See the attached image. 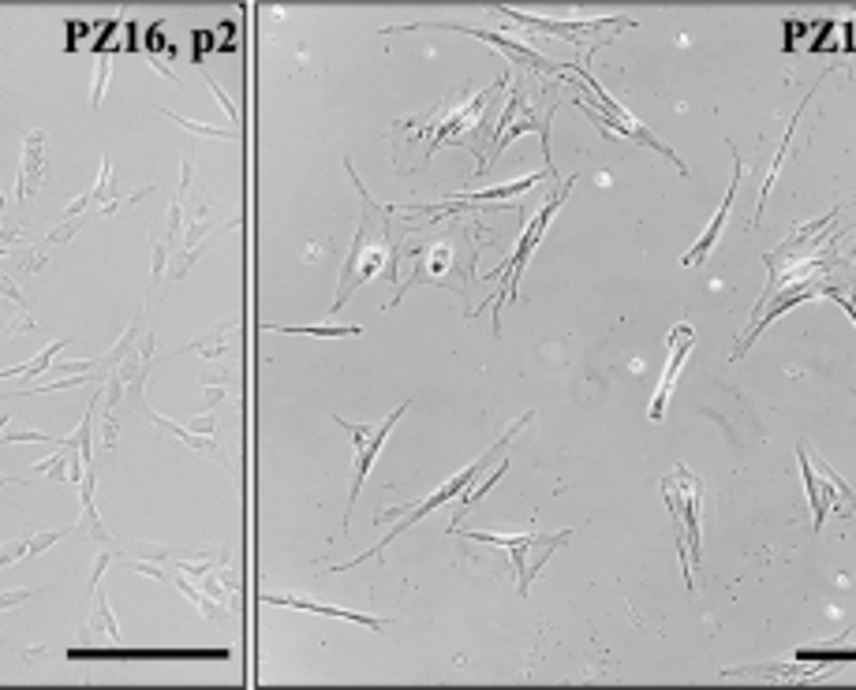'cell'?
Returning <instances> with one entry per match:
<instances>
[{"instance_id": "cell-36", "label": "cell", "mask_w": 856, "mask_h": 690, "mask_svg": "<svg viewBox=\"0 0 856 690\" xmlns=\"http://www.w3.org/2000/svg\"><path fill=\"white\" fill-rule=\"evenodd\" d=\"M191 434H202V437H213V429H218V418L213 415H199L195 422H191Z\"/></svg>"}, {"instance_id": "cell-21", "label": "cell", "mask_w": 856, "mask_h": 690, "mask_svg": "<svg viewBox=\"0 0 856 690\" xmlns=\"http://www.w3.org/2000/svg\"><path fill=\"white\" fill-rule=\"evenodd\" d=\"M90 593H94V616H90V631L101 635L105 642L120 646V627L113 620V612H109V601H105V593H101V582Z\"/></svg>"}, {"instance_id": "cell-42", "label": "cell", "mask_w": 856, "mask_h": 690, "mask_svg": "<svg viewBox=\"0 0 856 690\" xmlns=\"http://www.w3.org/2000/svg\"><path fill=\"white\" fill-rule=\"evenodd\" d=\"M0 221H4V213H0Z\"/></svg>"}, {"instance_id": "cell-39", "label": "cell", "mask_w": 856, "mask_h": 690, "mask_svg": "<svg viewBox=\"0 0 856 690\" xmlns=\"http://www.w3.org/2000/svg\"><path fill=\"white\" fill-rule=\"evenodd\" d=\"M42 653H46V650H23V661H27V664H30V661H42Z\"/></svg>"}, {"instance_id": "cell-7", "label": "cell", "mask_w": 856, "mask_h": 690, "mask_svg": "<svg viewBox=\"0 0 856 690\" xmlns=\"http://www.w3.org/2000/svg\"><path fill=\"white\" fill-rule=\"evenodd\" d=\"M404 410H407V404H401L393 410L390 418H382L379 426H363V422H349V418H338V426H344L352 434V440H355V463H352V493H349V515H352V508H355V500H360V489H363V481H366V474H371V467H374V459H379V451H382V445L390 440V434H393V426L396 422L404 418Z\"/></svg>"}, {"instance_id": "cell-13", "label": "cell", "mask_w": 856, "mask_h": 690, "mask_svg": "<svg viewBox=\"0 0 856 690\" xmlns=\"http://www.w3.org/2000/svg\"><path fill=\"white\" fill-rule=\"evenodd\" d=\"M741 172H744V164H741V158H737V150H733V180H729V187H726V199H722V205L715 210V217H711L707 232H703L699 240L692 243V251L685 254V265H688V270H696V265H703V262H707V254L715 251L718 235H722V229H726V221H729V205H733V199H737Z\"/></svg>"}, {"instance_id": "cell-1", "label": "cell", "mask_w": 856, "mask_h": 690, "mask_svg": "<svg viewBox=\"0 0 856 690\" xmlns=\"http://www.w3.org/2000/svg\"><path fill=\"white\" fill-rule=\"evenodd\" d=\"M349 176L360 191V199L366 205V213L360 217V229H355V240H352V251L344 257V270H341V284H338V298H333V311H341L349 303V295L355 287H363L366 281H374L379 273L385 276H396V246H393V210L396 205H379L366 194V187L355 176V164L344 161Z\"/></svg>"}, {"instance_id": "cell-20", "label": "cell", "mask_w": 856, "mask_h": 690, "mask_svg": "<svg viewBox=\"0 0 856 690\" xmlns=\"http://www.w3.org/2000/svg\"><path fill=\"white\" fill-rule=\"evenodd\" d=\"M229 344H232V333H229V325H213V328H207L199 339H191L183 352H199L202 358H225L229 355Z\"/></svg>"}, {"instance_id": "cell-41", "label": "cell", "mask_w": 856, "mask_h": 690, "mask_svg": "<svg viewBox=\"0 0 856 690\" xmlns=\"http://www.w3.org/2000/svg\"><path fill=\"white\" fill-rule=\"evenodd\" d=\"M0 53H4V45H0Z\"/></svg>"}, {"instance_id": "cell-27", "label": "cell", "mask_w": 856, "mask_h": 690, "mask_svg": "<svg viewBox=\"0 0 856 690\" xmlns=\"http://www.w3.org/2000/svg\"><path fill=\"white\" fill-rule=\"evenodd\" d=\"M68 463H71V451L64 445H57L53 456L34 463V474H53V481H68Z\"/></svg>"}, {"instance_id": "cell-3", "label": "cell", "mask_w": 856, "mask_h": 690, "mask_svg": "<svg viewBox=\"0 0 856 690\" xmlns=\"http://www.w3.org/2000/svg\"><path fill=\"white\" fill-rule=\"evenodd\" d=\"M568 75H576V82H573V90H580L576 94V109H584L587 112V120L595 123L603 135H610V139H628V142H640V146H647V150H655V153H662L666 161H674L677 164V172L681 176H688V169L681 164V158L669 146H662V142L651 135V131L640 123L632 112L625 109V105H617L614 98L606 94L603 87L595 82V75L584 68V64H568L565 68Z\"/></svg>"}, {"instance_id": "cell-19", "label": "cell", "mask_w": 856, "mask_h": 690, "mask_svg": "<svg viewBox=\"0 0 856 690\" xmlns=\"http://www.w3.org/2000/svg\"><path fill=\"white\" fill-rule=\"evenodd\" d=\"M797 459H800V474H804V489H808V504H812V527L819 534L827 527V508H823V481H819V470L808 456V448L797 445Z\"/></svg>"}, {"instance_id": "cell-40", "label": "cell", "mask_w": 856, "mask_h": 690, "mask_svg": "<svg viewBox=\"0 0 856 690\" xmlns=\"http://www.w3.org/2000/svg\"><path fill=\"white\" fill-rule=\"evenodd\" d=\"M19 481H27V478H4V474H0V489H8V486H19Z\"/></svg>"}, {"instance_id": "cell-9", "label": "cell", "mask_w": 856, "mask_h": 690, "mask_svg": "<svg viewBox=\"0 0 856 690\" xmlns=\"http://www.w3.org/2000/svg\"><path fill=\"white\" fill-rule=\"evenodd\" d=\"M456 243L453 240H437V243H431L426 251H420L415 254V273L407 276V281L396 287V298H390V306H396L404 298V292L407 287H415V284H437V287H453V292H467V287L456 281ZM464 262H475V257H464Z\"/></svg>"}, {"instance_id": "cell-30", "label": "cell", "mask_w": 856, "mask_h": 690, "mask_svg": "<svg viewBox=\"0 0 856 690\" xmlns=\"http://www.w3.org/2000/svg\"><path fill=\"white\" fill-rule=\"evenodd\" d=\"M30 552V538H12L0 545V568H12L16 560H23V556Z\"/></svg>"}, {"instance_id": "cell-10", "label": "cell", "mask_w": 856, "mask_h": 690, "mask_svg": "<svg viewBox=\"0 0 856 690\" xmlns=\"http://www.w3.org/2000/svg\"><path fill=\"white\" fill-rule=\"evenodd\" d=\"M464 538L483 541V545H497V549H508V556H513V571H516V590L527 597V590H532V582H535V571H532V564H527V549H535V545H543V541H568V538H573V530H562V534H516V538H505V534L467 530Z\"/></svg>"}, {"instance_id": "cell-2", "label": "cell", "mask_w": 856, "mask_h": 690, "mask_svg": "<svg viewBox=\"0 0 856 690\" xmlns=\"http://www.w3.org/2000/svg\"><path fill=\"white\" fill-rule=\"evenodd\" d=\"M532 418H535V410H527V415H520V418L513 422V426L505 429L502 440H497V445H494L491 451H483V456H479L475 463H467V467H464L461 474H453V478H445L442 486H437V489L431 493V497H423L420 504H401V508H390V511H379V515H374V522H385V519H393V515H401V522H396V527H393L390 534H385V538H382L379 545H374V549H366V552L355 556V560L341 564V568H330V571H349V568H360V564H363V560H371V556H382V552H385V545L401 538V534H404L407 527H415V522L426 519V515H431V511H437V508H442V504H450V500H456V497H464V493L472 489V481L479 478V474H483L486 467H491V459H497V451H502V448L508 445V440H513V437H516L520 429H524Z\"/></svg>"}, {"instance_id": "cell-37", "label": "cell", "mask_w": 856, "mask_h": 690, "mask_svg": "<svg viewBox=\"0 0 856 690\" xmlns=\"http://www.w3.org/2000/svg\"><path fill=\"white\" fill-rule=\"evenodd\" d=\"M87 205H94V202H90V191H87V194H79V199L68 205V217H79V213H83Z\"/></svg>"}, {"instance_id": "cell-6", "label": "cell", "mask_w": 856, "mask_h": 690, "mask_svg": "<svg viewBox=\"0 0 856 690\" xmlns=\"http://www.w3.org/2000/svg\"><path fill=\"white\" fill-rule=\"evenodd\" d=\"M662 497L669 504V515L674 522L685 534V549H688V568L696 571L703 564V527H699V515H703V486L692 478L688 467H674L662 478Z\"/></svg>"}, {"instance_id": "cell-16", "label": "cell", "mask_w": 856, "mask_h": 690, "mask_svg": "<svg viewBox=\"0 0 856 690\" xmlns=\"http://www.w3.org/2000/svg\"><path fill=\"white\" fill-rule=\"evenodd\" d=\"M550 172H535V176L513 180V183H497V187H483V191H456L445 202H461V205H486V202H513L524 191H532L538 180H546Z\"/></svg>"}, {"instance_id": "cell-23", "label": "cell", "mask_w": 856, "mask_h": 690, "mask_svg": "<svg viewBox=\"0 0 856 690\" xmlns=\"http://www.w3.org/2000/svg\"><path fill=\"white\" fill-rule=\"evenodd\" d=\"M270 333H289V336H360V325H266Z\"/></svg>"}, {"instance_id": "cell-18", "label": "cell", "mask_w": 856, "mask_h": 690, "mask_svg": "<svg viewBox=\"0 0 856 690\" xmlns=\"http://www.w3.org/2000/svg\"><path fill=\"white\" fill-rule=\"evenodd\" d=\"M139 407H142V410H147V418H150V422H154V426L161 429V434H169V437H177V440H183V445H188V448H195V451H210V456H218L221 463H225V456H221V448H218V440H213V437L191 434V429H188V426H177V422H169L165 415H161V410H154V407H150V404H147V399H139Z\"/></svg>"}, {"instance_id": "cell-35", "label": "cell", "mask_w": 856, "mask_h": 690, "mask_svg": "<svg viewBox=\"0 0 856 690\" xmlns=\"http://www.w3.org/2000/svg\"><path fill=\"white\" fill-rule=\"evenodd\" d=\"M202 79H207V82H210V90H213V94H218V101H221V105H225V112H229V120H232V123H240V112H236V105H232V101H229V94H225V90H221V87H218V82H213V79H210V71H202Z\"/></svg>"}, {"instance_id": "cell-12", "label": "cell", "mask_w": 856, "mask_h": 690, "mask_svg": "<svg viewBox=\"0 0 856 690\" xmlns=\"http://www.w3.org/2000/svg\"><path fill=\"white\" fill-rule=\"evenodd\" d=\"M49 164V135L42 128L27 131L23 135V161H19V180H16V202H27L30 194L42 191Z\"/></svg>"}, {"instance_id": "cell-15", "label": "cell", "mask_w": 856, "mask_h": 690, "mask_svg": "<svg viewBox=\"0 0 856 690\" xmlns=\"http://www.w3.org/2000/svg\"><path fill=\"white\" fill-rule=\"evenodd\" d=\"M830 661H800L793 657V664H759V668H726V679H812V676H827Z\"/></svg>"}, {"instance_id": "cell-25", "label": "cell", "mask_w": 856, "mask_h": 690, "mask_svg": "<svg viewBox=\"0 0 856 690\" xmlns=\"http://www.w3.org/2000/svg\"><path fill=\"white\" fill-rule=\"evenodd\" d=\"M161 116H169L172 123H177V128L191 131V135H199V139H236V131L213 128V123H199V120H183V116H177V112H169V109H161Z\"/></svg>"}, {"instance_id": "cell-5", "label": "cell", "mask_w": 856, "mask_h": 690, "mask_svg": "<svg viewBox=\"0 0 856 690\" xmlns=\"http://www.w3.org/2000/svg\"><path fill=\"white\" fill-rule=\"evenodd\" d=\"M505 19L513 23L535 30V34H550V38H562V41H573L576 49H587V57L595 53L598 45H606L610 38L621 34L625 27H636L632 19L625 16H598V19H546V16H532V12H520V8H497Z\"/></svg>"}, {"instance_id": "cell-31", "label": "cell", "mask_w": 856, "mask_h": 690, "mask_svg": "<svg viewBox=\"0 0 856 690\" xmlns=\"http://www.w3.org/2000/svg\"><path fill=\"white\" fill-rule=\"evenodd\" d=\"M19 440H38V445H60L57 437L42 434V429H12V434H0V445H19Z\"/></svg>"}, {"instance_id": "cell-33", "label": "cell", "mask_w": 856, "mask_h": 690, "mask_svg": "<svg viewBox=\"0 0 856 690\" xmlns=\"http://www.w3.org/2000/svg\"><path fill=\"white\" fill-rule=\"evenodd\" d=\"M169 273V243H154V265H150V284H158Z\"/></svg>"}, {"instance_id": "cell-8", "label": "cell", "mask_w": 856, "mask_h": 690, "mask_svg": "<svg viewBox=\"0 0 856 690\" xmlns=\"http://www.w3.org/2000/svg\"><path fill=\"white\" fill-rule=\"evenodd\" d=\"M396 30H456V34H467V38H479L486 41V45H494L497 53H502L505 60H513V64H524L532 71H546V75H562V64H554V60H546L543 53H535L532 45H524V41L508 38V34H497V30H483V27H456V23H407V27H385L382 34H396Z\"/></svg>"}, {"instance_id": "cell-17", "label": "cell", "mask_w": 856, "mask_h": 690, "mask_svg": "<svg viewBox=\"0 0 856 690\" xmlns=\"http://www.w3.org/2000/svg\"><path fill=\"white\" fill-rule=\"evenodd\" d=\"M150 191H154V187H150ZM150 191H135V194H128V199H120V194H117V176H113V158H101V176L94 183V191H90V202L101 205V217H113L120 205L142 202Z\"/></svg>"}, {"instance_id": "cell-26", "label": "cell", "mask_w": 856, "mask_h": 690, "mask_svg": "<svg viewBox=\"0 0 856 690\" xmlns=\"http://www.w3.org/2000/svg\"><path fill=\"white\" fill-rule=\"evenodd\" d=\"M823 295H830L834 303H838L842 311L856 322V251H853V276H849V287H834V284L823 281Z\"/></svg>"}, {"instance_id": "cell-34", "label": "cell", "mask_w": 856, "mask_h": 690, "mask_svg": "<svg viewBox=\"0 0 856 690\" xmlns=\"http://www.w3.org/2000/svg\"><path fill=\"white\" fill-rule=\"evenodd\" d=\"M60 538H68V530H42V534H34V538H30V552H27V556L46 552L49 545H57Z\"/></svg>"}, {"instance_id": "cell-24", "label": "cell", "mask_w": 856, "mask_h": 690, "mask_svg": "<svg viewBox=\"0 0 856 690\" xmlns=\"http://www.w3.org/2000/svg\"><path fill=\"white\" fill-rule=\"evenodd\" d=\"M83 508V515H79V522L71 530H90V538L94 541H101V545H113V534H109V527L101 522V515H98V508H94V500L90 504H79Z\"/></svg>"}, {"instance_id": "cell-14", "label": "cell", "mask_w": 856, "mask_h": 690, "mask_svg": "<svg viewBox=\"0 0 856 690\" xmlns=\"http://www.w3.org/2000/svg\"><path fill=\"white\" fill-rule=\"evenodd\" d=\"M266 605H284V609H303V612H314V616H333V620H349V623L371 627V631H385V627H390V620H379V616L338 609V605H322V601H311V597H295V593H266Z\"/></svg>"}, {"instance_id": "cell-28", "label": "cell", "mask_w": 856, "mask_h": 690, "mask_svg": "<svg viewBox=\"0 0 856 690\" xmlns=\"http://www.w3.org/2000/svg\"><path fill=\"white\" fill-rule=\"evenodd\" d=\"M109 75H113V64H109V57H98L94 64V87H90V105H101V98H105V87H109Z\"/></svg>"}, {"instance_id": "cell-4", "label": "cell", "mask_w": 856, "mask_h": 690, "mask_svg": "<svg viewBox=\"0 0 856 690\" xmlns=\"http://www.w3.org/2000/svg\"><path fill=\"white\" fill-rule=\"evenodd\" d=\"M568 191H573V176L562 180V187H557V191L550 194V199L543 202V205H538L535 217L524 224V235H520L516 251L505 257L502 270L491 273L494 281H502V292L494 295V333H497V328H502V303H505V298H516V292H520V273H524V265L532 262V254H535L538 240H543V235H546L550 221H554V213L562 210V202L568 199Z\"/></svg>"}, {"instance_id": "cell-32", "label": "cell", "mask_w": 856, "mask_h": 690, "mask_svg": "<svg viewBox=\"0 0 856 690\" xmlns=\"http://www.w3.org/2000/svg\"><path fill=\"white\" fill-rule=\"evenodd\" d=\"M0 295H4V298H12V303L19 306V314L34 317V314H30V303L23 298V292H19V284L12 281V276H4V273H0Z\"/></svg>"}, {"instance_id": "cell-11", "label": "cell", "mask_w": 856, "mask_h": 690, "mask_svg": "<svg viewBox=\"0 0 856 690\" xmlns=\"http://www.w3.org/2000/svg\"><path fill=\"white\" fill-rule=\"evenodd\" d=\"M692 347H696V333H692V325H688V322L674 325V333H669V363H666V374H662L658 393H655V399H651V410H647L651 422H662V418H666V407H669V396H674L677 374H681V366H685V358H688Z\"/></svg>"}, {"instance_id": "cell-22", "label": "cell", "mask_w": 856, "mask_h": 690, "mask_svg": "<svg viewBox=\"0 0 856 690\" xmlns=\"http://www.w3.org/2000/svg\"><path fill=\"white\" fill-rule=\"evenodd\" d=\"M68 344H71V339H53V344H49L46 352L34 358V363H19V366L0 369V380H4V377H38V374H42V369L53 366V358H57L60 352H64Z\"/></svg>"}, {"instance_id": "cell-29", "label": "cell", "mask_w": 856, "mask_h": 690, "mask_svg": "<svg viewBox=\"0 0 856 690\" xmlns=\"http://www.w3.org/2000/svg\"><path fill=\"white\" fill-rule=\"evenodd\" d=\"M117 437H120V418L117 410H105V418H101V448H105V456H113Z\"/></svg>"}, {"instance_id": "cell-38", "label": "cell", "mask_w": 856, "mask_h": 690, "mask_svg": "<svg viewBox=\"0 0 856 690\" xmlns=\"http://www.w3.org/2000/svg\"><path fill=\"white\" fill-rule=\"evenodd\" d=\"M225 396H229V393H225V388H221V385H213V388L207 385V399H210V407H213V404H221V399H225Z\"/></svg>"}]
</instances>
